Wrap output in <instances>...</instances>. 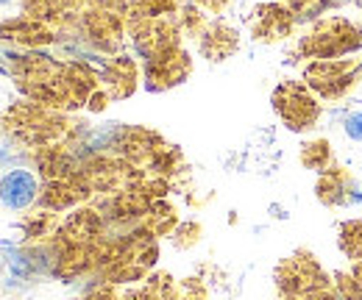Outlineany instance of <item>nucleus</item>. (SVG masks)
Returning a JSON list of instances; mask_svg holds the SVG:
<instances>
[{"mask_svg":"<svg viewBox=\"0 0 362 300\" xmlns=\"http://www.w3.org/2000/svg\"><path fill=\"white\" fill-rule=\"evenodd\" d=\"M343 131L351 142H362V112H349L343 117Z\"/></svg>","mask_w":362,"mask_h":300,"instance_id":"obj_2","label":"nucleus"},{"mask_svg":"<svg viewBox=\"0 0 362 300\" xmlns=\"http://www.w3.org/2000/svg\"><path fill=\"white\" fill-rule=\"evenodd\" d=\"M8 3H14V0H0V6H8Z\"/></svg>","mask_w":362,"mask_h":300,"instance_id":"obj_3","label":"nucleus"},{"mask_svg":"<svg viewBox=\"0 0 362 300\" xmlns=\"http://www.w3.org/2000/svg\"><path fill=\"white\" fill-rule=\"evenodd\" d=\"M40 198V178L28 167H14L0 175V203L8 212H25Z\"/></svg>","mask_w":362,"mask_h":300,"instance_id":"obj_1","label":"nucleus"}]
</instances>
